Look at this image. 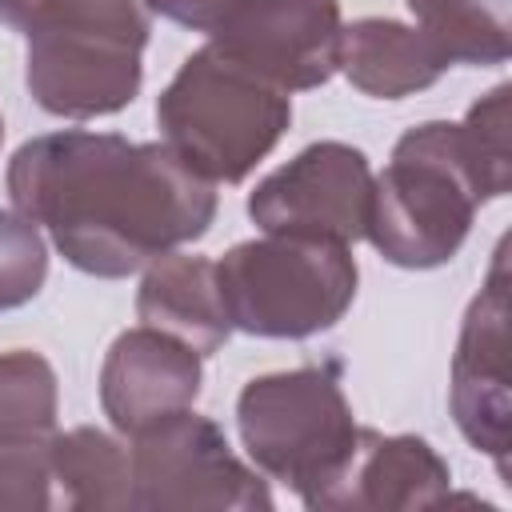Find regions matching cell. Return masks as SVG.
<instances>
[{"label": "cell", "mask_w": 512, "mask_h": 512, "mask_svg": "<svg viewBox=\"0 0 512 512\" xmlns=\"http://www.w3.org/2000/svg\"><path fill=\"white\" fill-rule=\"evenodd\" d=\"M8 200L72 268L100 280L180 252L216 220V188L164 140L84 128L24 140L8 160Z\"/></svg>", "instance_id": "cell-1"}, {"label": "cell", "mask_w": 512, "mask_h": 512, "mask_svg": "<svg viewBox=\"0 0 512 512\" xmlns=\"http://www.w3.org/2000/svg\"><path fill=\"white\" fill-rule=\"evenodd\" d=\"M508 184V176L484 164L464 124H416L372 180L364 236L396 268H440L464 248L476 208L504 196Z\"/></svg>", "instance_id": "cell-2"}, {"label": "cell", "mask_w": 512, "mask_h": 512, "mask_svg": "<svg viewBox=\"0 0 512 512\" xmlns=\"http://www.w3.org/2000/svg\"><path fill=\"white\" fill-rule=\"evenodd\" d=\"M148 32L144 0H40L24 24V84L48 116H112L144 84Z\"/></svg>", "instance_id": "cell-3"}, {"label": "cell", "mask_w": 512, "mask_h": 512, "mask_svg": "<svg viewBox=\"0 0 512 512\" xmlns=\"http://www.w3.org/2000/svg\"><path fill=\"white\" fill-rule=\"evenodd\" d=\"M292 100L212 40L156 96L164 144L208 184H240L288 132Z\"/></svg>", "instance_id": "cell-4"}, {"label": "cell", "mask_w": 512, "mask_h": 512, "mask_svg": "<svg viewBox=\"0 0 512 512\" xmlns=\"http://www.w3.org/2000/svg\"><path fill=\"white\" fill-rule=\"evenodd\" d=\"M360 268L348 244L308 236H260L216 260V284L232 328L264 340L328 332L356 300Z\"/></svg>", "instance_id": "cell-5"}, {"label": "cell", "mask_w": 512, "mask_h": 512, "mask_svg": "<svg viewBox=\"0 0 512 512\" xmlns=\"http://www.w3.org/2000/svg\"><path fill=\"white\" fill-rule=\"evenodd\" d=\"M236 428L248 460L300 500L344 464L360 432L336 364H304L248 380L236 400Z\"/></svg>", "instance_id": "cell-6"}, {"label": "cell", "mask_w": 512, "mask_h": 512, "mask_svg": "<svg viewBox=\"0 0 512 512\" xmlns=\"http://www.w3.org/2000/svg\"><path fill=\"white\" fill-rule=\"evenodd\" d=\"M136 512H268L272 492L248 468L224 428L192 408L172 412L132 436Z\"/></svg>", "instance_id": "cell-7"}, {"label": "cell", "mask_w": 512, "mask_h": 512, "mask_svg": "<svg viewBox=\"0 0 512 512\" xmlns=\"http://www.w3.org/2000/svg\"><path fill=\"white\" fill-rule=\"evenodd\" d=\"M372 180V164L360 148L344 140H320L252 188L248 216L268 236L356 244L368 228Z\"/></svg>", "instance_id": "cell-8"}, {"label": "cell", "mask_w": 512, "mask_h": 512, "mask_svg": "<svg viewBox=\"0 0 512 512\" xmlns=\"http://www.w3.org/2000/svg\"><path fill=\"white\" fill-rule=\"evenodd\" d=\"M340 0H232L208 40L284 92H308L340 68Z\"/></svg>", "instance_id": "cell-9"}, {"label": "cell", "mask_w": 512, "mask_h": 512, "mask_svg": "<svg viewBox=\"0 0 512 512\" xmlns=\"http://www.w3.org/2000/svg\"><path fill=\"white\" fill-rule=\"evenodd\" d=\"M452 420L460 436L492 456L496 472L508 476L512 448V388H508V244L492 252L488 276L472 296L460 340L452 352Z\"/></svg>", "instance_id": "cell-10"}, {"label": "cell", "mask_w": 512, "mask_h": 512, "mask_svg": "<svg viewBox=\"0 0 512 512\" xmlns=\"http://www.w3.org/2000/svg\"><path fill=\"white\" fill-rule=\"evenodd\" d=\"M452 496L444 456L420 436L360 428L344 464L304 500L312 512H416Z\"/></svg>", "instance_id": "cell-11"}, {"label": "cell", "mask_w": 512, "mask_h": 512, "mask_svg": "<svg viewBox=\"0 0 512 512\" xmlns=\"http://www.w3.org/2000/svg\"><path fill=\"white\" fill-rule=\"evenodd\" d=\"M56 372L40 352H0V512L52 508Z\"/></svg>", "instance_id": "cell-12"}, {"label": "cell", "mask_w": 512, "mask_h": 512, "mask_svg": "<svg viewBox=\"0 0 512 512\" xmlns=\"http://www.w3.org/2000/svg\"><path fill=\"white\" fill-rule=\"evenodd\" d=\"M204 384V356L160 328H128L112 340L100 368V408L116 432L140 428L196 404Z\"/></svg>", "instance_id": "cell-13"}, {"label": "cell", "mask_w": 512, "mask_h": 512, "mask_svg": "<svg viewBox=\"0 0 512 512\" xmlns=\"http://www.w3.org/2000/svg\"><path fill=\"white\" fill-rule=\"evenodd\" d=\"M136 316L148 328H160L200 356H212L232 336V320L220 300L216 264L204 256H180L168 252L148 264L140 292H136Z\"/></svg>", "instance_id": "cell-14"}, {"label": "cell", "mask_w": 512, "mask_h": 512, "mask_svg": "<svg viewBox=\"0 0 512 512\" xmlns=\"http://www.w3.org/2000/svg\"><path fill=\"white\" fill-rule=\"evenodd\" d=\"M340 72L364 96L400 100V96L432 88L448 72V64L416 24H400L388 16H364V20L344 24Z\"/></svg>", "instance_id": "cell-15"}, {"label": "cell", "mask_w": 512, "mask_h": 512, "mask_svg": "<svg viewBox=\"0 0 512 512\" xmlns=\"http://www.w3.org/2000/svg\"><path fill=\"white\" fill-rule=\"evenodd\" d=\"M52 508H132L128 448L100 428H68L52 440Z\"/></svg>", "instance_id": "cell-16"}, {"label": "cell", "mask_w": 512, "mask_h": 512, "mask_svg": "<svg viewBox=\"0 0 512 512\" xmlns=\"http://www.w3.org/2000/svg\"><path fill=\"white\" fill-rule=\"evenodd\" d=\"M416 28L444 56V64H504L512 52V0H404Z\"/></svg>", "instance_id": "cell-17"}, {"label": "cell", "mask_w": 512, "mask_h": 512, "mask_svg": "<svg viewBox=\"0 0 512 512\" xmlns=\"http://www.w3.org/2000/svg\"><path fill=\"white\" fill-rule=\"evenodd\" d=\"M48 276V248L36 224L0 208V312L24 308L40 296Z\"/></svg>", "instance_id": "cell-18"}, {"label": "cell", "mask_w": 512, "mask_h": 512, "mask_svg": "<svg viewBox=\"0 0 512 512\" xmlns=\"http://www.w3.org/2000/svg\"><path fill=\"white\" fill-rule=\"evenodd\" d=\"M144 4H148L152 16H164V20L180 24V28H192V32L208 36L220 24V16H224V8L232 0H144Z\"/></svg>", "instance_id": "cell-19"}, {"label": "cell", "mask_w": 512, "mask_h": 512, "mask_svg": "<svg viewBox=\"0 0 512 512\" xmlns=\"http://www.w3.org/2000/svg\"><path fill=\"white\" fill-rule=\"evenodd\" d=\"M36 4H40V0H0V20H4L8 28H20V32H24V24H28V16H32Z\"/></svg>", "instance_id": "cell-20"}, {"label": "cell", "mask_w": 512, "mask_h": 512, "mask_svg": "<svg viewBox=\"0 0 512 512\" xmlns=\"http://www.w3.org/2000/svg\"><path fill=\"white\" fill-rule=\"evenodd\" d=\"M0 144H4V116H0Z\"/></svg>", "instance_id": "cell-21"}]
</instances>
